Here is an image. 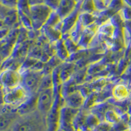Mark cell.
Here are the masks:
<instances>
[{"mask_svg":"<svg viewBox=\"0 0 131 131\" xmlns=\"http://www.w3.org/2000/svg\"><path fill=\"white\" fill-rule=\"evenodd\" d=\"M56 131H66V130H65L62 129V128H58V129H57Z\"/></svg>","mask_w":131,"mask_h":131,"instance_id":"obj_27","label":"cell"},{"mask_svg":"<svg viewBox=\"0 0 131 131\" xmlns=\"http://www.w3.org/2000/svg\"><path fill=\"white\" fill-rule=\"evenodd\" d=\"M43 116L37 110L20 115L13 125L11 131H43Z\"/></svg>","mask_w":131,"mask_h":131,"instance_id":"obj_1","label":"cell"},{"mask_svg":"<svg viewBox=\"0 0 131 131\" xmlns=\"http://www.w3.org/2000/svg\"><path fill=\"white\" fill-rule=\"evenodd\" d=\"M5 104L4 102V91L3 88L0 86V107Z\"/></svg>","mask_w":131,"mask_h":131,"instance_id":"obj_24","label":"cell"},{"mask_svg":"<svg viewBox=\"0 0 131 131\" xmlns=\"http://www.w3.org/2000/svg\"><path fill=\"white\" fill-rule=\"evenodd\" d=\"M73 66L72 64H66L64 66L60 72H58V79L60 81L64 82L66 81H67L69 78H70V76L73 73Z\"/></svg>","mask_w":131,"mask_h":131,"instance_id":"obj_15","label":"cell"},{"mask_svg":"<svg viewBox=\"0 0 131 131\" xmlns=\"http://www.w3.org/2000/svg\"><path fill=\"white\" fill-rule=\"evenodd\" d=\"M86 122L90 126H96L98 124V118L94 115H90L89 116L86 117Z\"/></svg>","mask_w":131,"mask_h":131,"instance_id":"obj_22","label":"cell"},{"mask_svg":"<svg viewBox=\"0 0 131 131\" xmlns=\"http://www.w3.org/2000/svg\"><path fill=\"white\" fill-rule=\"evenodd\" d=\"M20 116L16 107L5 104L0 107V131L10 129Z\"/></svg>","mask_w":131,"mask_h":131,"instance_id":"obj_6","label":"cell"},{"mask_svg":"<svg viewBox=\"0 0 131 131\" xmlns=\"http://www.w3.org/2000/svg\"><path fill=\"white\" fill-rule=\"evenodd\" d=\"M94 3H95L96 9H103L107 7L110 0H94Z\"/></svg>","mask_w":131,"mask_h":131,"instance_id":"obj_21","label":"cell"},{"mask_svg":"<svg viewBox=\"0 0 131 131\" xmlns=\"http://www.w3.org/2000/svg\"><path fill=\"white\" fill-rule=\"evenodd\" d=\"M79 113V110L64 105L58 112V123L60 128L66 131H73V122Z\"/></svg>","mask_w":131,"mask_h":131,"instance_id":"obj_8","label":"cell"},{"mask_svg":"<svg viewBox=\"0 0 131 131\" xmlns=\"http://www.w3.org/2000/svg\"><path fill=\"white\" fill-rule=\"evenodd\" d=\"M52 11L53 10L45 3L30 5L29 17L31 21V28L36 30L43 28Z\"/></svg>","mask_w":131,"mask_h":131,"instance_id":"obj_3","label":"cell"},{"mask_svg":"<svg viewBox=\"0 0 131 131\" xmlns=\"http://www.w3.org/2000/svg\"><path fill=\"white\" fill-rule=\"evenodd\" d=\"M20 85L30 96L38 93L44 75L43 70L30 69L21 72Z\"/></svg>","mask_w":131,"mask_h":131,"instance_id":"obj_2","label":"cell"},{"mask_svg":"<svg viewBox=\"0 0 131 131\" xmlns=\"http://www.w3.org/2000/svg\"><path fill=\"white\" fill-rule=\"evenodd\" d=\"M6 131H11V128H10V129H9V130H6Z\"/></svg>","mask_w":131,"mask_h":131,"instance_id":"obj_29","label":"cell"},{"mask_svg":"<svg viewBox=\"0 0 131 131\" xmlns=\"http://www.w3.org/2000/svg\"><path fill=\"white\" fill-rule=\"evenodd\" d=\"M105 118L107 122L113 123L116 121L117 116L113 111H107L105 113Z\"/></svg>","mask_w":131,"mask_h":131,"instance_id":"obj_20","label":"cell"},{"mask_svg":"<svg viewBox=\"0 0 131 131\" xmlns=\"http://www.w3.org/2000/svg\"><path fill=\"white\" fill-rule=\"evenodd\" d=\"M4 91L5 104L17 107L30 96L27 91L20 85Z\"/></svg>","mask_w":131,"mask_h":131,"instance_id":"obj_5","label":"cell"},{"mask_svg":"<svg viewBox=\"0 0 131 131\" xmlns=\"http://www.w3.org/2000/svg\"><path fill=\"white\" fill-rule=\"evenodd\" d=\"M4 27H7V26H5V23H4V22H3V20L0 18V29L3 28H4Z\"/></svg>","mask_w":131,"mask_h":131,"instance_id":"obj_26","label":"cell"},{"mask_svg":"<svg viewBox=\"0 0 131 131\" xmlns=\"http://www.w3.org/2000/svg\"><path fill=\"white\" fill-rule=\"evenodd\" d=\"M95 28L93 27V25L89 26L83 30L81 35L78 42V45L82 47H85L89 44L90 41L92 39V37L95 34Z\"/></svg>","mask_w":131,"mask_h":131,"instance_id":"obj_12","label":"cell"},{"mask_svg":"<svg viewBox=\"0 0 131 131\" xmlns=\"http://www.w3.org/2000/svg\"><path fill=\"white\" fill-rule=\"evenodd\" d=\"M30 5L36 4H40V3H44L45 0H28Z\"/></svg>","mask_w":131,"mask_h":131,"instance_id":"obj_25","label":"cell"},{"mask_svg":"<svg viewBox=\"0 0 131 131\" xmlns=\"http://www.w3.org/2000/svg\"><path fill=\"white\" fill-rule=\"evenodd\" d=\"M45 30V33L48 38L51 39L52 41H57L60 39L62 36V32L60 30L54 27L44 26L43 28Z\"/></svg>","mask_w":131,"mask_h":131,"instance_id":"obj_14","label":"cell"},{"mask_svg":"<svg viewBox=\"0 0 131 131\" xmlns=\"http://www.w3.org/2000/svg\"><path fill=\"white\" fill-rule=\"evenodd\" d=\"M112 94L115 98H116L117 100H121L125 97L127 94V91L125 86L123 85H116L113 88Z\"/></svg>","mask_w":131,"mask_h":131,"instance_id":"obj_17","label":"cell"},{"mask_svg":"<svg viewBox=\"0 0 131 131\" xmlns=\"http://www.w3.org/2000/svg\"><path fill=\"white\" fill-rule=\"evenodd\" d=\"M9 31L10 29L8 27H4L3 28L0 29V42H2L7 36Z\"/></svg>","mask_w":131,"mask_h":131,"instance_id":"obj_23","label":"cell"},{"mask_svg":"<svg viewBox=\"0 0 131 131\" xmlns=\"http://www.w3.org/2000/svg\"><path fill=\"white\" fill-rule=\"evenodd\" d=\"M55 104L54 88L41 90L37 95V110L41 114H48Z\"/></svg>","mask_w":131,"mask_h":131,"instance_id":"obj_4","label":"cell"},{"mask_svg":"<svg viewBox=\"0 0 131 131\" xmlns=\"http://www.w3.org/2000/svg\"><path fill=\"white\" fill-rule=\"evenodd\" d=\"M61 0H45L44 3L52 10H57Z\"/></svg>","mask_w":131,"mask_h":131,"instance_id":"obj_19","label":"cell"},{"mask_svg":"<svg viewBox=\"0 0 131 131\" xmlns=\"http://www.w3.org/2000/svg\"><path fill=\"white\" fill-rule=\"evenodd\" d=\"M21 73L18 70L5 69L0 70V86L3 90L14 88L20 85Z\"/></svg>","mask_w":131,"mask_h":131,"instance_id":"obj_7","label":"cell"},{"mask_svg":"<svg viewBox=\"0 0 131 131\" xmlns=\"http://www.w3.org/2000/svg\"><path fill=\"white\" fill-rule=\"evenodd\" d=\"M96 10L94 0H83L80 3L81 13H92Z\"/></svg>","mask_w":131,"mask_h":131,"instance_id":"obj_16","label":"cell"},{"mask_svg":"<svg viewBox=\"0 0 131 131\" xmlns=\"http://www.w3.org/2000/svg\"><path fill=\"white\" fill-rule=\"evenodd\" d=\"M19 0H0V3L9 8H17Z\"/></svg>","mask_w":131,"mask_h":131,"instance_id":"obj_18","label":"cell"},{"mask_svg":"<svg viewBox=\"0 0 131 131\" xmlns=\"http://www.w3.org/2000/svg\"><path fill=\"white\" fill-rule=\"evenodd\" d=\"M76 0H61L56 10L62 20L70 15L75 9L78 5Z\"/></svg>","mask_w":131,"mask_h":131,"instance_id":"obj_11","label":"cell"},{"mask_svg":"<svg viewBox=\"0 0 131 131\" xmlns=\"http://www.w3.org/2000/svg\"><path fill=\"white\" fill-rule=\"evenodd\" d=\"M86 98L80 91H74L69 92L64 98V105L72 108L79 110L85 104Z\"/></svg>","mask_w":131,"mask_h":131,"instance_id":"obj_10","label":"cell"},{"mask_svg":"<svg viewBox=\"0 0 131 131\" xmlns=\"http://www.w3.org/2000/svg\"><path fill=\"white\" fill-rule=\"evenodd\" d=\"M80 14V3H79L77 7L72 13L62 20L61 27H60V31L62 34H66L69 31H72V29L74 28L78 22Z\"/></svg>","mask_w":131,"mask_h":131,"instance_id":"obj_9","label":"cell"},{"mask_svg":"<svg viewBox=\"0 0 131 131\" xmlns=\"http://www.w3.org/2000/svg\"><path fill=\"white\" fill-rule=\"evenodd\" d=\"M83 0H76V2H78V3H81Z\"/></svg>","mask_w":131,"mask_h":131,"instance_id":"obj_28","label":"cell"},{"mask_svg":"<svg viewBox=\"0 0 131 131\" xmlns=\"http://www.w3.org/2000/svg\"><path fill=\"white\" fill-rule=\"evenodd\" d=\"M57 57L60 60H65L70 57V53L66 47L64 41L61 39L58 41L57 44Z\"/></svg>","mask_w":131,"mask_h":131,"instance_id":"obj_13","label":"cell"}]
</instances>
